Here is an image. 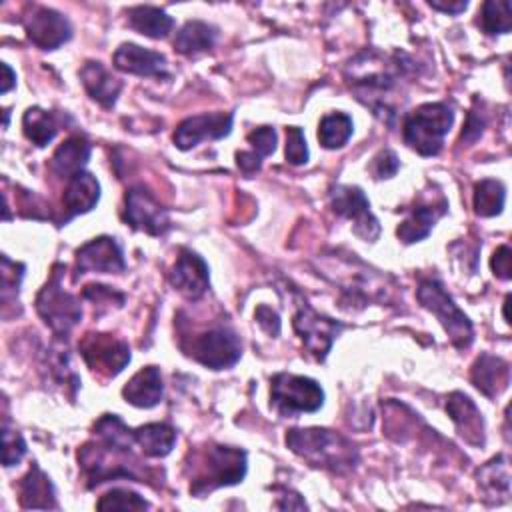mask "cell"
<instances>
[{"label": "cell", "instance_id": "cell-1", "mask_svg": "<svg viewBox=\"0 0 512 512\" xmlns=\"http://www.w3.org/2000/svg\"><path fill=\"white\" fill-rule=\"evenodd\" d=\"M96 442L86 444L78 452V460L88 476V488L106 480L124 476L136 482H150L152 470H144L132 452L134 430H130L116 414H104L94 426Z\"/></svg>", "mask_w": 512, "mask_h": 512}, {"label": "cell", "instance_id": "cell-2", "mask_svg": "<svg viewBox=\"0 0 512 512\" xmlns=\"http://www.w3.org/2000/svg\"><path fill=\"white\" fill-rule=\"evenodd\" d=\"M402 72L404 64L400 62L398 54L392 58H384L376 52H364L360 58L350 62L348 82L358 98L374 110V114L390 122L396 112L386 98L396 90Z\"/></svg>", "mask_w": 512, "mask_h": 512}, {"label": "cell", "instance_id": "cell-3", "mask_svg": "<svg viewBox=\"0 0 512 512\" xmlns=\"http://www.w3.org/2000/svg\"><path fill=\"white\" fill-rule=\"evenodd\" d=\"M286 444L308 464L334 474H346L358 464V450L354 444L334 430L294 428L288 430Z\"/></svg>", "mask_w": 512, "mask_h": 512}, {"label": "cell", "instance_id": "cell-4", "mask_svg": "<svg viewBox=\"0 0 512 512\" xmlns=\"http://www.w3.org/2000/svg\"><path fill=\"white\" fill-rule=\"evenodd\" d=\"M246 476V452L230 446H208L194 458L190 492L202 496L222 486H234Z\"/></svg>", "mask_w": 512, "mask_h": 512}, {"label": "cell", "instance_id": "cell-5", "mask_svg": "<svg viewBox=\"0 0 512 512\" xmlns=\"http://www.w3.org/2000/svg\"><path fill=\"white\" fill-rule=\"evenodd\" d=\"M454 122V112L446 102H428L404 118V142L420 156H436Z\"/></svg>", "mask_w": 512, "mask_h": 512}, {"label": "cell", "instance_id": "cell-6", "mask_svg": "<svg viewBox=\"0 0 512 512\" xmlns=\"http://www.w3.org/2000/svg\"><path fill=\"white\" fill-rule=\"evenodd\" d=\"M416 296H418L420 304L440 320V324L444 326V330L448 332V336L456 348L464 350L472 344V340H474L472 322L458 308V304L452 300V296L444 290V286L436 278H424L418 284Z\"/></svg>", "mask_w": 512, "mask_h": 512}, {"label": "cell", "instance_id": "cell-7", "mask_svg": "<svg viewBox=\"0 0 512 512\" xmlns=\"http://www.w3.org/2000/svg\"><path fill=\"white\" fill-rule=\"evenodd\" d=\"M270 404L280 416L316 412L324 404V390L308 376L280 372L272 378Z\"/></svg>", "mask_w": 512, "mask_h": 512}, {"label": "cell", "instance_id": "cell-8", "mask_svg": "<svg viewBox=\"0 0 512 512\" xmlns=\"http://www.w3.org/2000/svg\"><path fill=\"white\" fill-rule=\"evenodd\" d=\"M62 266L54 268L52 278L46 282V286L38 292L36 298V310L40 318L46 322V326L60 338H66L70 330L80 322L82 308L80 302L68 294L62 284Z\"/></svg>", "mask_w": 512, "mask_h": 512}, {"label": "cell", "instance_id": "cell-9", "mask_svg": "<svg viewBox=\"0 0 512 512\" xmlns=\"http://www.w3.org/2000/svg\"><path fill=\"white\" fill-rule=\"evenodd\" d=\"M206 368L222 370L234 366L242 356V344L234 330L228 326H214L192 338L186 352Z\"/></svg>", "mask_w": 512, "mask_h": 512}, {"label": "cell", "instance_id": "cell-10", "mask_svg": "<svg viewBox=\"0 0 512 512\" xmlns=\"http://www.w3.org/2000/svg\"><path fill=\"white\" fill-rule=\"evenodd\" d=\"M292 324L308 354H312L318 362H322L328 356L332 342L344 328L340 322L314 312L306 302L298 306Z\"/></svg>", "mask_w": 512, "mask_h": 512}, {"label": "cell", "instance_id": "cell-11", "mask_svg": "<svg viewBox=\"0 0 512 512\" xmlns=\"http://www.w3.org/2000/svg\"><path fill=\"white\" fill-rule=\"evenodd\" d=\"M330 204L338 216L352 222L354 234L370 242L376 240V236L380 234V224L370 212V202L366 194L358 186H334L330 192Z\"/></svg>", "mask_w": 512, "mask_h": 512}, {"label": "cell", "instance_id": "cell-12", "mask_svg": "<svg viewBox=\"0 0 512 512\" xmlns=\"http://www.w3.org/2000/svg\"><path fill=\"white\" fill-rule=\"evenodd\" d=\"M80 352L90 370L106 378H114L130 362L128 344L110 334H88L80 344Z\"/></svg>", "mask_w": 512, "mask_h": 512}, {"label": "cell", "instance_id": "cell-13", "mask_svg": "<svg viewBox=\"0 0 512 512\" xmlns=\"http://www.w3.org/2000/svg\"><path fill=\"white\" fill-rule=\"evenodd\" d=\"M124 220L134 230H142L150 236H162L170 228L166 208L144 188L134 186L124 196Z\"/></svg>", "mask_w": 512, "mask_h": 512}, {"label": "cell", "instance_id": "cell-14", "mask_svg": "<svg viewBox=\"0 0 512 512\" xmlns=\"http://www.w3.org/2000/svg\"><path fill=\"white\" fill-rule=\"evenodd\" d=\"M28 40L42 50H56L70 40V22L56 10L46 6H34L24 18Z\"/></svg>", "mask_w": 512, "mask_h": 512}, {"label": "cell", "instance_id": "cell-15", "mask_svg": "<svg viewBox=\"0 0 512 512\" xmlns=\"http://www.w3.org/2000/svg\"><path fill=\"white\" fill-rule=\"evenodd\" d=\"M234 122L232 112L198 114L182 120L174 132V144L180 150H190L204 140H218L230 134Z\"/></svg>", "mask_w": 512, "mask_h": 512}, {"label": "cell", "instance_id": "cell-16", "mask_svg": "<svg viewBox=\"0 0 512 512\" xmlns=\"http://www.w3.org/2000/svg\"><path fill=\"white\" fill-rule=\"evenodd\" d=\"M126 268L120 244L110 236H98L86 242L76 252V276L86 272H122Z\"/></svg>", "mask_w": 512, "mask_h": 512}, {"label": "cell", "instance_id": "cell-17", "mask_svg": "<svg viewBox=\"0 0 512 512\" xmlns=\"http://www.w3.org/2000/svg\"><path fill=\"white\" fill-rule=\"evenodd\" d=\"M170 284L186 298L196 300L208 290V264L192 250H182L168 276Z\"/></svg>", "mask_w": 512, "mask_h": 512}, {"label": "cell", "instance_id": "cell-18", "mask_svg": "<svg viewBox=\"0 0 512 512\" xmlns=\"http://www.w3.org/2000/svg\"><path fill=\"white\" fill-rule=\"evenodd\" d=\"M446 412L452 418L456 432L468 442L470 446H484L486 434H484V418L476 404L470 400V396L462 392H452L446 400Z\"/></svg>", "mask_w": 512, "mask_h": 512}, {"label": "cell", "instance_id": "cell-19", "mask_svg": "<svg viewBox=\"0 0 512 512\" xmlns=\"http://www.w3.org/2000/svg\"><path fill=\"white\" fill-rule=\"evenodd\" d=\"M114 66L120 72L136 74V76H168L166 58L160 52L142 48L132 42H124L114 52Z\"/></svg>", "mask_w": 512, "mask_h": 512}, {"label": "cell", "instance_id": "cell-20", "mask_svg": "<svg viewBox=\"0 0 512 512\" xmlns=\"http://www.w3.org/2000/svg\"><path fill=\"white\" fill-rule=\"evenodd\" d=\"M472 384L488 398H496L510 382V364L492 354H480L470 370Z\"/></svg>", "mask_w": 512, "mask_h": 512}, {"label": "cell", "instance_id": "cell-21", "mask_svg": "<svg viewBox=\"0 0 512 512\" xmlns=\"http://www.w3.org/2000/svg\"><path fill=\"white\" fill-rule=\"evenodd\" d=\"M446 212V200H442L440 204L434 202H418L414 204L406 218L398 224L396 234L404 244H412L418 242L422 238H426L434 226V222Z\"/></svg>", "mask_w": 512, "mask_h": 512}, {"label": "cell", "instance_id": "cell-22", "mask_svg": "<svg viewBox=\"0 0 512 512\" xmlns=\"http://www.w3.org/2000/svg\"><path fill=\"white\" fill-rule=\"evenodd\" d=\"M162 392V374L156 366H146L138 370L122 388V396L126 398V402L136 408H154L162 400Z\"/></svg>", "mask_w": 512, "mask_h": 512}, {"label": "cell", "instance_id": "cell-23", "mask_svg": "<svg viewBox=\"0 0 512 512\" xmlns=\"http://www.w3.org/2000/svg\"><path fill=\"white\" fill-rule=\"evenodd\" d=\"M82 86L92 100H96L104 108H112L120 90L122 82L114 78L100 62H86L80 70Z\"/></svg>", "mask_w": 512, "mask_h": 512}, {"label": "cell", "instance_id": "cell-24", "mask_svg": "<svg viewBox=\"0 0 512 512\" xmlns=\"http://www.w3.org/2000/svg\"><path fill=\"white\" fill-rule=\"evenodd\" d=\"M90 152H92V146L84 136H80V134L70 136L56 148V152L50 160V170L56 176L70 180L72 176L82 172V168L86 166V162L90 158Z\"/></svg>", "mask_w": 512, "mask_h": 512}, {"label": "cell", "instance_id": "cell-25", "mask_svg": "<svg viewBox=\"0 0 512 512\" xmlns=\"http://www.w3.org/2000/svg\"><path fill=\"white\" fill-rule=\"evenodd\" d=\"M100 200V184L90 172H78L68 180V186L64 190V208L68 212L70 220L72 216L90 212Z\"/></svg>", "mask_w": 512, "mask_h": 512}, {"label": "cell", "instance_id": "cell-26", "mask_svg": "<svg viewBox=\"0 0 512 512\" xmlns=\"http://www.w3.org/2000/svg\"><path fill=\"white\" fill-rule=\"evenodd\" d=\"M18 490L22 508H58L54 486L48 474H44L38 464H32L28 474L20 480Z\"/></svg>", "mask_w": 512, "mask_h": 512}, {"label": "cell", "instance_id": "cell-27", "mask_svg": "<svg viewBox=\"0 0 512 512\" xmlns=\"http://www.w3.org/2000/svg\"><path fill=\"white\" fill-rule=\"evenodd\" d=\"M478 486L482 492L496 502H506L510 496V464L508 456L500 454L494 456L490 462H486L478 472H476Z\"/></svg>", "mask_w": 512, "mask_h": 512}, {"label": "cell", "instance_id": "cell-28", "mask_svg": "<svg viewBox=\"0 0 512 512\" xmlns=\"http://www.w3.org/2000/svg\"><path fill=\"white\" fill-rule=\"evenodd\" d=\"M216 28L208 22L202 20H188L176 34L174 48L180 54L186 56H196L200 52H206L214 46L216 42Z\"/></svg>", "mask_w": 512, "mask_h": 512}, {"label": "cell", "instance_id": "cell-29", "mask_svg": "<svg viewBox=\"0 0 512 512\" xmlns=\"http://www.w3.org/2000/svg\"><path fill=\"white\" fill-rule=\"evenodd\" d=\"M134 440L140 446L142 454L150 458H162L172 452L176 442V432L164 422H152L134 430Z\"/></svg>", "mask_w": 512, "mask_h": 512}, {"label": "cell", "instance_id": "cell-30", "mask_svg": "<svg viewBox=\"0 0 512 512\" xmlns=\"http://www.w3.org/2000/svg\"><path fill=\"white\" fill-rule=\"evenodd\" d=\"M128 24L148 36V38H166L172 28H174V20L172 16H168L164 10L156 8V6H134L128 10Z\"/></svg>", "mask_w": 512, "mask_h": 512}, {"label": "cell", "instance_id": "cell-31", "mask_svg": "<svg viewBox=\"0 0 512 512\" xmlns=\"http://www.w3.org/2000/svg\"><path fill=\"white\" fill-rule=\"evenodd\" d=\"M22 130L26 134V138L36 144V146H46L54 140L56 132H58V126H56V120L50 112L34 106V108H28L22 116Z\"/></svg>", "mask_w": 512, "mask_h": 512}, {"label": "cell", "instance_id": "cell-32", "mask_svg": "<svg viewBox=\"0 0 512 512\" xmlns=\"http://www.w3.org/2000/svg\"><path fill=\"white\" fill-rule=\"evenodd\" d=\"M506 200V188L500 180L484 178L474 186V212L482 218H490L502 212Z\"/></svg>", "mask_w": 512, "mask_h": 512}, {"label": "cell", "instance_id": "cell-33", "mask_svg": "<svg viewBox=\"0 0 512 512\" xmlns=\"http://www.w3.org/2000/svg\"><path fill=\"white\" fill-rule=\"evenodd\" d=\"M352 128H354V124L348 114H344V112L326 114L318 126V140L328 150L342 148L348 142V138L352 136Z\"/></svg>", "mask_w": 512, "mask_h": 512}, {"label": "cell", "instance_id": "cell-34", "mask_svg": "<svg viewBox=\"0 0 512 512\" xmlns=\"http://www.w3.org/2000/svg\"><path fill=\"white\" fill-rule=\"evenodd\" d=\"M480 26L486 34H506L512 26L510 0H488L480 12Z\"/></svg>", "mask_w": 512, "mask_h": 512}, {"label": "cell", "instance_id": "cell-35", "mask_svg": "<svg viewBox=\"0 0 512 512\" xmlns=\"http://www.w3.org/2000/svg\"><path fill=\"white\" fill-rule=\"evenodd\" d=\"M96 508L98 510H144V508H150V504L132 490L114 488L98 500Z\"/></svg>", "mask_w": 512, "mask_h": 512}, {"label": "cell", "instance_id": "cell-36", "mask_svg": "<svg viewBox=\"0 0 512 512\" xmlns=\"http://www.w3.org/2000/svg\"><path fill=\"white\" fill-rule=\"evenodd\" d=\"M24 454H26L24 438L16 430H10L8 424H4V428H2V464L6 468H10V466L18 464Z\"/></svg>", "mask_w": 512, "mask_h": 512}, {"label": "cell", "instance_id": "cell-37", "mask_svg": "<svg viewBox=\"0 0 512 512\" xmlns=\"http://www.w3.org/2000/svg\"><path fill=\"white\" fill-rule=\"evenodd\" d=\"M286 160L292 166H302L308 162V146L304 132L298 126L286 128Z\"/></svg>", "mask_w": 512, "mask_h": 512}, {"label": "cell", "instance_id": "cell-38", "mask_svg": "<svg viewBox=\"0 0 512 512\" xmlns=\"http://www.w3.org/2000/svg\"><path fill=\"white\" fill-rule=\"evenodd\" d=\"M248 142L260 158L270 156L276 150V132L270 126H260L248 134Z\"/></svg>", "mask_w": 512, "mask_h": 512}, {"label": "cell", "instance_id": "cell-39", "mask_svg": "<svg viewBox=\"0 0 512 512\" xmlns=\"http://www.w3.org/2000/svg\"><path fill=\"white\" fill-rule=\"evenodd\" d=\"M84 298L92 300L94 306L98 304V306H108V308L112 304L122 306V302H124V294L112 290L110 286H102V284H88L84 288Z\"/></svg>", "mask_w": 512, "mask_h": 512}, {"label": "cell", "instance_id": "cell-40", "mask_svg": "<svg viewBox=\"0 0 512 512\" xmlns=\"http://www.w3.org/2000/svg\"><path fill=\"white\" fill-rule=\"evenodd\" d=\"M398 166V156L390 148H384L374 156L370 170L376 178H392L398 172Z\"/></svg>", "mask_w": 512, "mask_h": 512}, {"label": "cell", "instance_id": "cell-41", "mask_svg": "<svg viewBox=\"0 0 512 512\" xmlns=\"http://www.w3.org/2000/svg\"><path fill=\"white\" fill-rule=\"evenodd\" d=\"M490 266H492L494 276H498L500 280H510V276H512V252L506 244L496 248V252L490 260Z\"/></svg>", "mask_w": 512, "mask_h": 512}, {"label": "cell", "instance_id": "cell-42", "mask_svg": "<svg viewBox=\"0 0 512 512\" xmlns=\"http://www.w3.org/2000/svg\"><path fill=\"white\" fill-rule=\"evenodd\" d=\"M256 320H258V324L262 326L264 332H268L270 336H278V332H280V318H278V314L272 308L260 306L256 310Z\"/></svg>", "mask_w": 512, "mask_h": 512}, {"label": "cell", "instance_id": "cell-43", "mask_svg": "<svg viewBox=\"0 0 512 512\" xmlns=\"http://www.w3.org/2000/svg\"><path fill=\"white\" fill-rule=\"evenodd\" d=\"M236 164H238V168L244 172V174H254V172H258L260 170V164H262V158L256 154V152H252V150H244V152H238L236 154Z\"/></svg>", "mask_w": 512, "mask_h": 512}, {"label": "cell", "instance_id": "cell-44", "mask_svg": "<svg viewBox=\"0 0 512 512\" xmlns=\"http://www.w3.org/2000/svg\"><path fill=\"white\" fill-rule=\"evenodd\" d=\"M482 126H484V120L476 118V114L472 112L468 116V122H466L464 130H462V140H476L482 134Z\"/></svg>", "mask_w": 512, "mask_h": 512}, {"label": "cell", "instance_id": "cell-45", "mask_svg": "<svg viewBox=\"0 0 512 512\" xmlns=\"http://www.w3.org/2000/svg\"><path fill=\"white\" fill-rule=\"evenodd\" d=\"M430 6L434 10H440V12H448V14H460L468 8V2L460 0V2H438V0H432Z\"/></svg>", "mask_w": 512, "mask_h": 512}, {"label": "cell", "instance_id": "cell-46", "mask_svg": "<svg viewBox=\"0 0 512 512\" xmlns=\"http://www.w3.org/2000/svg\"><path fill=\"white\" fill-rule=\"evenodd\" d=\"M2 72H4V80H2V94H6L12 86H14V78L16 74L12 72V68L8 64H2Z\"/></svg>", "mask_w": 512, "mask_h": 512}]
</instances>
